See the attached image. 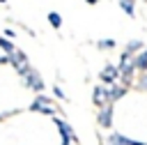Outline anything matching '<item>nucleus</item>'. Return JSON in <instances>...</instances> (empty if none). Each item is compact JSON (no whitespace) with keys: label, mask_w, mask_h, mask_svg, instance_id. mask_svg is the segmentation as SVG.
I'll return each mask as SVG.
<instances>
[{"label":"nucleus","mask_w":147,"mask_h":145,"mask_svg":"<svg viewBox=\"0 0 147 145\" xmlns=\"http://www.w3.org/2000/svg\"><path fill=\"white\" fill-rule=\"evenodd\" d=\"M7 60H9V64H14V67H16V71H18L21 76L30 69V64H28V55H25L23 51H18V48H14V51L7 55Z\"/></svg>","instance_id":"f257e3e1"},{"label":"nucleus","mask_w":147,"mask_h":145,"mask_svg":"<svg viewBox=\"0 0 147 145\" xmlns=\"http://www.w3.org/2000/svg\"><path fill=\"white\" fill-rule=\"evenodd\" d=\"M23 81H25V87H30V90H34V92H41V90H44V81H41V76H39L32 67L23 74Z\"/></svg>","instance_id":"f03ea898"},{"label":"nucleus","mask_w":147,"mask_h":145,"mask_svg":"<svg viewBox=\"0 0 147 145\" xmlns=\"http://www.w3.org/2000/svg\"><path fill=\"white\" fill-rule=\"evenodd\" d=\"M92 101L101 108V106H106L108 101H110V92L106 90V87H101V85H96L94 87V92H92Z\"/></svg>","instance_id":"7ed1b4c3"},{"label":"nucleus","mask_w":147,"mask_h":145,"mask_svg":"<svg viewBox=\"0 0 147 145\" xmlns=\"http://www.w3.org/2000/svg\"><path fill=\"white\" fill-rule=\"evenodd\" d=\"M55 124H57V129H60V133H62V143H64V145H69V140H74L76 136L71 133V129H69L62 120H57V117H55Z\"/></svg>","instance_id":"20e7f679"},{"label":"nucleus","mask_w":147,"mask_h":145,"mask_svg":"<svg viewBox=\"0 0 147 145\" xmlns=\"http://www.w3.org/2000/svg\"><path fill=\"white\" fill-rule=\"evenodd\" d=\"M117 76H119V69H117V67H113V64H108V67L101 71V81H103V83H113Z\"/></svg>","instance_id":"39448f33"},{"label":"nucleus","mask_w":147,"mask_h":145,"mask_svg":"<svg viewBox=\"0 0 147 145\" xmlns=\"http://www.w3.org/2000/svg\"><path fill=\"white\" fill-rule=\"evenodd\" d=\"M32 110H41V113H53V108L48 106V99L46 97H37L32 101Z\"/></svg>","instance_id":"423d86ee"},{"label":"nucleus","mask_w":147,"mask_h":145,"mask_svg":"<svg viewBox=\"0 0 147 145\" xmlns=\"http://www.w3.org/2000/svg\"><path fill=\"white\" fill-rule=\"evenodd\" d=\"M108 143H110V145H140V143H133V140H129V138H124V136H119V133H113V136L108 138Z\"/></svg>","instance_id":"0eeeda50"},{"label":"nucleus","mask_w":147,"mask_h":145,"mask_svg":"<svg viewBox=\"0 0 147 145\" xmlns=\"http://www.w3.org/2000/svg\"><path fill=\"white\" fill-rule=\"evenodd\" d=\"M99 124H101V127H108V124H110V106H108V104L99 110Z\"/></svg>","instance_id":"6e6552de"},{"label":"nucleus","mask_w":147,"mask_h":145,"mask_svg":"<svg viewBox=\"0 0 147 145\" xmlns=\"http://www.w3.org/2000/svg\"><path fill=\"white\" fill-rule=\"evenodd\" d=\"M136 69H147V51H142L140 55H136Z\"/></svg>","instance_id":"1a4fd4ad"},{"label":"nucleus","mask_w":147,"mask_h":145,"mask_svg":"<svg viewBox=\"0 0 147 145\" xmlns=\"http://www.w3.org/2000/svg\"><path fill=\"white\" fill-rule=\"evenodd\" d=\"M48 23H51L53 28H62V16H60L57 12H51V14H48Z\"/></svg>","instance_id":"9d476101"},{"label":"nucleus","mask_w":147,"mask_h":145,"mask_svg":"<svg viewBox=\"0 0 147 145\" xmlns=\"http://www.w3.org/2000/svg\"><path fill=\"white\" fill-rule=\"evenodd\" d=\"M142 48V41L140 39H133V41H129V46H126V53H138Z\"/></svg>","instance_id":"9b49d317"},{"label":"nucleus","mask_w":147,"mask_h":145,"mask_svg":"<svg viewBox=\"0 0 147 145\" xmlns=\"http://www.w3.org/2000/svg\"><path fill=\"white\" fill-rule=\"evenodd\" d=\"M108 92H110V101H115V99H119V97L124 94V87H119V85H113Z\"/></svg>","instance_id":"f8f14e48"},{"label":"nucleus","mask_w":147,"mask_h":145,"mask_svg":"<svg viewBox=\"0 0 147 145\" xmlns=\"http://www.w3.org/2000/svg\"><path fill=\"white\" fill-rule=\"evenodd\" d=\"M119 7H122L129 16H133V0H119Z\"/></svg>","instance_id":"ddd939ff"},{"label":"nucleus","mask_w":147,"mask_h":145,"mask_svg":"<svg viewBox=\"0 0 147 145\" xmlns=\"http://www.w3.org/2000/svg\"><path fill=\"white\" fill-rule=\"evenodd\" d=\"M0 48H2V51H5L7 55H9V53L14 51V44H11L9 39H0Z\"/></svg>","instance_id":"4468645a"},{"label":"nucleus","mask_w":147,"mask_h":145,"mask_svg":"<svg viewBox=\"0 0 147 145\" xmlns=\"http://www.w3.org/2000/svg\"><path fill=\"white\" fill-rule=\"evenodd\" d=\"M113 46H115L113 39H101V41H99V48H113Z\"/></svg>","instance_id":"2eb2a0df"},{"label":"nucleus","mask_w":147,"mask_h":145,"mask_svg":"<svg viewBox=\"0 0 147 145\" xmlns=\"http://www.w3.org/2000/svg\"><path fill=\"white\" fill-rule=\"evenodd\" d=\"M140 85H142V87H147V76H145V78L140 81Z\"/></svg>","instance_id":"dca6fc26"},{"label":"nucleus","mask_w":147,"mask_h":145,"mask_svg":"<svg viewBox=\"0 0 147 145\" xmlns=\"http://www.w3.org/2000/svg\"><path fill=\"white\" fill-rule=\"evenodd\" d=\"M85 2H87V5H96L99 0H85Z\"/></svg>","instance_id":"f3484780"},{"label":"nucleus","mask_w":147,"mask_h":145,"mask_svg":"<svg viewBox=\"0 0 147 145\" xmlns=\"http://www.w3.org/2000/svg\"><path fill=\"white\" fill-rule=\"evenodd\" d=\"M0 2H7V0H0Z\"/></svg>","instance_id":"a211bd4d"}]
</instances>
